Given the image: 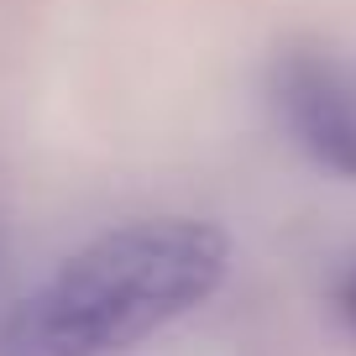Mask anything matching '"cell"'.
Returning a JSON list of instances; mask_svg holds the SVG:
<instances>
[{
    "label": "cell",
    "instance_id": "cell-1",
    "mask_svg": "<svg viewBox=\"0 0 356 356\" xmlns=\"http://www.w3.org/2000/svg\"><path fill=\"white\" fill-rule=\"evenodd\" d=\"M231 267L210 220L163 215L95 236L11 309L0 356H115L194 314Z\"/></svg>",
    "mask_w": 356,
    "mask_h": 356
},
{
    "label": "cell",
    "instance_id": "cell-2",
    "mask_svg": "<svg viewBox=\"0 0 356 356\" xmlns=\"http://www.w3.org/2000/svg\"><path fill=\"white\" fill-rule=\"evenodd\" d=\"M267 100L309 163L356 178V68L330 53H283L267 74Z\"/></svg>",
    "mask_w": 356,
    "mask_h": 356
},
{
    "label": "cell",
    "instance_id": "cell-3",
    "mask_svg": "<svg viewBox=\"0 0 356 356\" xmlns=\"http://www.w3.org/2000/svg\"><path fill=\"white\" fill-rule=\"evenodd\" d=\"M341 304H346V314H356V273H351V283H346V293H341Z\"/></svg>",
    "mask_w": 356,
    "mask_h": 356
}]
</instances>
